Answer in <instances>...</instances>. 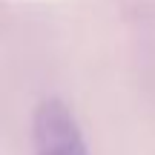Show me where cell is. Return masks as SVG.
I'll use <instances>...</instances> for the list:
<instances>
[{
	"mask_svg": "<svg viewBox=\"0 0 155 155\" xmlns=\"http://www.w3.org/2000/svg\"><path fill=\"white\" fill-rule=\"evenodd\" d=\"M35 155H86L81 127L69 106L58 98H49L38 106L32 121Z\"/></svg>",
	"mask_w": 155,
	"mask_h": 155,
	"instance_id": "6da1fadb",
	"label": "cell"
}]
</instances>
